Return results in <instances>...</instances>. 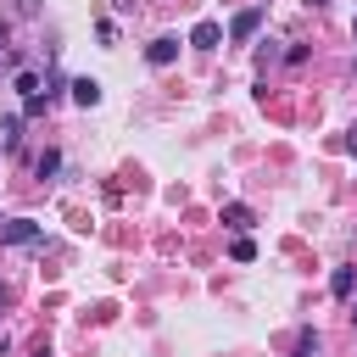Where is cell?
I'll return each mask as SVG.
<instances>
[{
    "label": "cell",
    "instance_id": "6da1fadb",
    "mask_svg": "<svg viewBox=\"0 0 357 357\" xmlns=\"http://www.w3.org/2000/svg\"><path fill=\"white\" fill-rule=\"evenodd\" d=\"M257 28H262V6H245V11H234L229 39H234V45H251V39H257Z\"/></svg>",
    "mask_w": 357,
    "mask_h": 357
},
{
    "label": "cell",
    "instance_id": "7a4b0ae2",
    "mask_svg": "<svg viewBox=\"0 0 357 357\" xmlns=\"http://www.w3.org/2000/svg\"><path fill=\"white\" fill-rule=\"evenodd\" d=\"M39 234H45V229H39L33 218H11V223H0V240H6V245H39Z\"/></svg>",
    "mask_w": 357,
    "mask_h": 357
},
{
    "label": "cell",
    "instance_id": "3957f363",
    "mask_svg": "<svg viewBox=\"0 0 357 357\" xmlns=\"http://www.w3.org/2000/svg\"><path fill=\"white\" fill-rule=\"evenodd\" d=\"M190 45H195V50H218V45H223V22H212V17H201V22L190 28Z\"/></svg>",
    "mask_w": 357,
    "mask_h": 357
},
{
    "label": "cell",
    "instance_id": "277c9868",
    "mask_svg": "<svg viewBox=\"0 0 357 357\" xmlns=\"http://www.w3.org/2000/svg\"><path fill=\"white\" fill-rule=\"evenodd\" d=\"M145 61H151V67H167V61H178V39H173V33L151 39V45H145Z\"/></svg>",
    "mask_w": 357,
    "mask_h": 357
},
{
    "label": "cell",
    "instance_id": "5b68a950",
    "mask_svg": "<svg viewBox=\"0 0 357 357\" xmlns=\"http://www.w3.org/2000/svg\"><path fill=\"white\" fill-rule=\"evenodd\" d=\"M67 89H73V100H78V106H100V78H73Z\"/></svg>",
    "mask_w": 357,
    "mask_h": 357
},
{
    "label": "cell",
    "instance_id": "8992f818",
    "mask_svg": "<svg viewBox=\"0 0 357 357\" xmlns=\"http://www.w3.org/2000/svg\"><path fill=\"white\" fill-rule=\"evenodd\" d=\"M329 290H335L340 301H351V296H357V268H335V273H329Z\"/></svg>",
    "mask_w": 357,
    "mask_h": 357
},
{
    "label": "cell",
    "instance_id": "52a82bcc",
    "mask_svg": "<svg viewBox=\"0 0 357 357\" xmlns=\"http://www.w3.org/2000/svg\"><path fill=\"white\" fill-rule=\"evenodd\" d=\"M223 223H229L234 234H245V229H251V206H240V201H229V206H223Z\"/></svg>",
    "mask_w": 357,
    "mask_h": 357
},
{
    "label": "cell",
    "instance_id": "ba28073f",
    "mask_svg": "<svg viewBox=\"0 0 357 357\" xmlns=\"http://www.w3.org/2000/svg\"><path fill=\"white\" fill-rule=\"evenodd\" d=\"M229 257H234V262H251V257H257V240H251V234H234Z\"/></svg>",
    "mask_w": 357,
    "mask_h": 357
},
{
    "label": "cell",
    "instance_id": "9c48e42d",
    "mask_svg": "<svg viewBox=\"0 0 357 357\" xmlns=\"http://www.w3.org/2000/svg\"><path fill=\"white\" fill-rule=\"evenodd\" d=\"M17 128H22V117H17V112H6V117H0V134H6V145H17Z\"/></svg>",
    "mask_w": 357,
    "mask_h": 357
},
{
    "label": "cell",
    "instance_id": "30bf717a",
    "mask_svg": "<svg viewBox=\"0 0 357 357\" xmlns=\"http://www.w3.org/2000/svg\"><path fill=\"white\" fill-rule=\"evenodd\" d=\"M56 167H61V156H56V151H45V156H39V162H33V173H39V178H50V173H56Z\"/></svg>",
    "mask_w": 357,
    "mask_h": 357
},
{
    "label": "cell",
    "instance_id": "8fae6325",
    "mask_svg": "<svg viewBox=\"0 0 357 357\" xmlns=\"http://www.w3.org/2000/svg\"><path fill=\"white\" fill-rule=\"evenodd\" d=\"M45 106H50V95H22V112H28V117H39Z\"/></svg>",
    "mask_w": 357,
    "mask_h": 357
},
{
    "label": "cell",
    "instance_id": "7c38bea8",
    "mask_svg": "<svg viewBox=\"0 0 357 357\" xmlns=\"http://www.w3.org/2000/svg\"><path fill=\"white\" fill-rule=\"evenodd\" d=\"M17 89L22 95H39V73H17Z\"/></svg>",
    "mask_w": 357,
    "mask_h": 357
},
{
    "label": "cell",
    "instance_id": "4fadbf2b",
    "mask_svg": "<svg viewBox=\"0 0 357 357\" xmlns=\"http://www.w3.org/2000/svg\"><path fill=\"white\" fill-rule=\"evenodd\" d=\"M346 151H351V156H357V123H351V134H346Z\"/></svg>",
    "mask_w": 357,
    "mask_h": 357
},
{
    "label": "cell",
    "instance_id": "5bb4252c",
    "mask_svg": "<svg viewBox=\"0 0 357 357\" xmlns=\"http://www.w3.org/2000/svg\"><path fill=\"white\" fill-rule=\"evenodd\" d=\"M351 329H357V301H351Z\"/></svg>",
    "mask_w": 357,
    "mask_h": 357
},
{
    "label": "cell",
    "instance_id": "9a60e30c",
    "mask_svg": "<svg viewBox=\"0 0 357 357\" xmlns=\"http://www.w3.org/2000/svg\"><path fill=\"white\" fill-rule=\"evenodd\" d=\"M351 33H357V22H351Z\"/></svg>",
    "mask_w": 357,
    "mask_h": 357
},
{
    "label": "cell",
    "instance_id": "2e32d148",
    "mask_svg": "<svg viewBox=\"0 0 357 357\" xmlns=\"http://www.w3.org/2000/svg\"><path fill=\"white\" fill-rule=\"evenodd\" d=\"M312 357H318V351H312Z\"/></svg>",
    "mask_w": 357,
    "mask_h": 357
}]
</instances>
